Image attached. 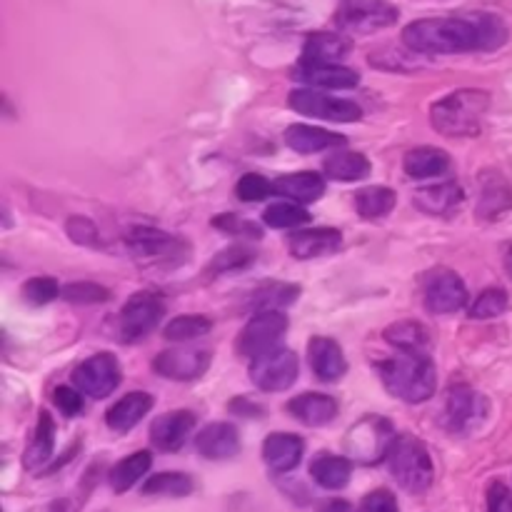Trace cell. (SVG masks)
<instances>
[{
    "label": "cell",
    "mask_w": 512,
    "mask_h": 512,
    "mask_svg": "<svg viewBox=\"0 0 512 512\" xmlns=\"http://www.w3.org/2000/svg\"><path fill=\"white\" fill-rule=\"evenodd\" d=\"M510 28L495 13L448 15L415 20L403 30V43L423 55L490 53L508 43Z\"/></svg>",
    "instance_id": "cell-1"
},
{
    "label": "cell",
    "mask_w": 512,
    "mask_h": 512,
    "mask_svg": "<svg viewBox=\"0 0 512 512\" xmlns=\"http://www.w3.org/2000/svg\"><path fill=\"white\" fill-rule=\"evenodd\" d=\"M378 375L385 390L405 403H425L438 388L435 365L430 355H395L378 363Z\"/></svg>",
    "instance_id": "cell-2"
},
{
    "label": "cell",
    "mask_w": 512,
    "mask_h": 512,
    "mask_svg": "<svg viewBox=\"0 0 512 512\" xmlns=\"http://www.w3.org/2000/svg\"><path fill=\"white\" fill-rule=\"evenodd\" d=\"M490 95L485 90H455L430 108V123L448 138H475L483 130Z\"/></svg>",
    "instance_id": "cell-3"
},
{
    "label": "cell",
    "mask_w": 512,
    "mask_h": 512,
    "mask_svg": "<svg viewBox=\"0 0 512 512\" xmlns=\"http://www.w3.org/2000/svg\"><path fill=\"white\" fill-rule=\"evenodd\" d=\"M390 475L400 483V488L408 493H425L433 485L435 468L425 443H420L413 435H403L395 440L388 453Z\"/></svg>",
    "instance_id": "cell-4"
},
{
    "label": "cell",
    "mask_w": 512,
    "mask_h": 512,
    "mask_svg": "<svg viewBox=\"0 0 512 512\" xmlns=\"http://www.w3.org/2000/svg\"><path fill=\"white\" fill-rule=\"evenodd\" d=\"M395 440H398V435H395L390 420L368 415V418H363L348 430V435H345V453H348V458L358 460V463L373 465L380 463V460H388V453L395 445Z\"/></svg>",
    "instance_id": "cell-5"
},
{
    "label": "cell",
    "mask_w": 512,
    "mask_h": 512,
    "mask_svg": "<svg viewBox=\"0 0 512 512\" xmlns=\"http://www.w3.org/2000/svg\"><path fill=\"white\" fill-rule=\"evenodd\" d=\"M125 243H128L130 255L143 265L173 268V265L185 263V258H188V245H185V240L155 228H133L128 233V238H125Z\"/></svg>",
    "instance_id": "cell-6"
},
{
    "label": "cell",
    "mask_w": 512,
    "mask_h": 512,
    "mask_svg": "<svg viewBox=\"0 0 512 512\" xmlns=\"http://www.w3.org/2000/svg\"><path fill=\"white\" fill-rule=\"evenodd\" d=\"M165 315L163 295L155 290H140L130 295L118 318V335L123 343H140L158 328L160 318Z\"/></svg>",
    "instance_id": "cell-7"
},
{
    "label": "cell",
    "mask_w": 512,
    "mask_h": 512,
    "mask_svg": "<svg viewBox=\"0 0 512 512\" xmlns=\"http://www.w3.org/2000/svg\"><path fill=\"white\" fill-rule=\"evenodd\" d=\"M400 13L388 0H345L340 5L335 23L345 33H375L398 23Z\"/></svg>",
    "instance_id": "cell-8"
},
{
    "label": "cell",
    "mask_w": 512,
    "mask_h": 512,
    "mask_svg": "<svg viewBox=\"0 0 512 512\" xmlns=\"http://www.w3.org/2000/svg\"><path fill=\"white\" fill-rule=\"evenodd\" d=\"M285 330H288V318L280 310L255 313L243 328V333H240L238 353L250 360L273 353V350L280 348Z\"/></svg>",
    "instance_id": "cell-9"
},
{
    "label": "cell",
    "mask_w": 512,
    "mask_h": 512,
    "mask_svg": "<svg viewBox=\"0 0 512 512\" xmlns=\"http://www.w3.org/2000/svg\"><path fill=\"white\" fill-rule=\"evenodd\" d=\"M288 103L295 113L308 115V118L330 120V123H355V120L363 118V110H360L358 103L345 98H333V95L320 93V90H293Z\"/></svg>",
    "instance_id": "cell-10"
},
{
    "label": "cell",
    "mask_w": 512,
    "mask_h": 512,
    "mask_svg": "<svg viewBox=\"0 0 512 512\" xmlns=\"http://www.w3.org/2000/svg\"><path fill=\"white\" fill-rule=\"evenodd\" d=\"M485 415H488V403L470 385L455 383L445 390L443 423L448 430H453V433H470V430H475L483 423Z\"/></svg>",
    "instance_id": "cell-11"
},
{
    "label": "cell",
    "mask_w": 512,
    "mask_h": 512,
    "mask_svg": "<svg viewBox=\"0 0 512 512\" xmlns=\"http://www.w3.org/2000/svg\"><path fill=\"white\" fill-rule=\"evenodd\" d=\"M425 308L435 315L458 313L468 305V288L450 268H435L423 275Z\"/></svg>",
    "instance_id": "cell-12"
},
{
    "label": "cell",
    "mask_w": 512,
    "mask_h": 512,
    "mask_svg": "<svg viewBox=\"0 0 512 512\" xmlns=\"http://www.w3.org/2000/svg\"><path fill=\"white\" fill-rule=\"evenodd\" d=\"M298 355L288 348H278L268 355H260L250 363V380L263 393H283L298 380Z\"/></svg>",
    "instance_id": "cell-13"
},
{
    "label": "cell",
    "mask_w": 512,
    "mask_h": 512,
    "mask_svg": "<svg viewBox=\"0 0 512 512\" xmlns=\"http://www.w3.org/2000/svg\"><path fill=\"white\" fill-rule=\"evenodd\" d=\"M73 385L88 398H108L120 385V365L115 355L98 353L73 370Z\"/></svg>",
    "instance_id": "cell-14"
},
{
    "label": "cell",
    "mask_w": 512,
    "mask_h": 512,
    "mask_svg": "<svg viewBox=\"0 0 512 512\" xmlns=\"http://www.w3.org/2000/svg\"><path fill=\"white\" fill-rule=\"evenodd\" d=\"M208 368L210 350L200 348H170L153 360L155 373L165 380H175V383H190V380L203 378Z\"/></svg>",
    "instance_id": "cell-15"
},
{
    "label": "cell",
    "mask_w": 512,
    "mask_h": 512,
    "mask_svg": "<svg viewBox=\"0 0 512 512\" xmlns=\"http://www.w3.org/2000/svg\"><path fill=\"white\" fill-rule=\"evenodd\" d=\"M195 430V415L190 410H173L165 413L150 425V440L163 453H178Z\"/></svg>",
    "instance_id": "cell-16"
},
{
    "label": "cell",
    "mask_w": 512,
    "mask_h": 512,
    "mask_svg": "<svg viewBox=\"0 0 512 512\" xmlns=\"http://www.w3.org/2000/svg\"><path fill=\"white\" fill-rule=\"evenodd\" d=\"M295 80L313 88H328V90H348L358 85V73L340 63H303L300 60L298 68L293 70Z\"/></svg>",
    "instance_id": "cell-17"
},
{
    "label": "cell",
    "mask_w": 512,
    "mask_h": 512,
    "mask_svg": "<svg viewBox=\"0 0 512 512\" xmlns=\"http://www.w3.org/2000/svg\"><path fill=\"white\" fill-rule=\"evenodd\" d=\"M308 360L315 378L323 383H338L348 373V360L343 348L333 338H313L308 343Z\"/></svg>",
    "instance_id": "cell-18"
},
{
    "label": "cell",
    "mask_w": 512,
    "mask_h": 512,
    "mask_svg": "<svg viewBox=\"0 0 512 512\" xmlns=\"http://www.w3.org/2000/svg\"><path fill=\"white\" fill-rule=\"evenodd\" d=\"M343 245V235L335 228H313V230H298L290 235L288 248L298 260H313L325 258V255L338 253Z\"/></svg>",
    "instance_id": "cell-19"
},
{
    "label": "cell",
    "mask_w": 512,
    "mask_h": 512,
    "mask_svg": "<svg viewBox=\"0 0 512 512\" xmlns=\"http://www.w3.org/2000/svg\"><path fill=\"white\" fill-rule=\"evenodd\" d=\"M195 448L208 460H230L240 453L238 428L230 423H210L195 438Z\"/></svg>",
    "instance_id": "cell-20"
},
{
    "label": "cell",
    "mask_w": 512,
    "mask_h": 512,
    "mask_svg": "<svg viewBox=\"0 0 512 512\" xmlns=\"http://www.w3.org/2000/svg\"><path fill=\"white\" fill-rule=\"evenodd\" d=\"M512 208V188L498 170H485L480 175V200L478 218L498 220Z\"/></svg>",
    "instance_id": "cell-21"
},
{
    "label": "cell",
    "mask_w": 512,
    "mask_h": 512,
    "mask_svg": "<svg viewBox=\"0 0 512 512\" xmlns=\"http://www.w3.org/2000/svg\"><path fill=\"white\" fill-rule=\"evenodd\" d=\"M288 410L308 428H323L333 423L338 415V400L323 393H305L290 400Z\"/></svg>",
    "instance_id": "cell-22"
},
{
    "label": "cell",
    "mask_w": 512,
    "mask_h": 512,
    "mask_svg": "<svg viewBox=\"0 0 512 512\" xmlns=\"http://www.w3.org/2000/svg\"><path fill=\"white\" fill-rule=\"evenodd\" d=\"M303 440L293 433H273L263 443V458L275 473H290L303 458Z\"/></svg>",
    "instance_id": "cell-23"
},
{
    "label": "cell",
    "mask_w": 512,
    "mask_h": 512,
    "mask_svg": "<svg viewBox=\"0 0 512 512\" xmlns=\"http://www.w3.org/2000/svg\"><path fill=\"white\" fill-rule=\"evenodd\" d=\"M285 143L293 148L295 153H320V150L343 148V135L333 133V130L318 128V125H290L285 130Z\"/></svg>",
    "instance_id": "cell-24"
},
{
    "label": "cell",
    "mask_w": 512,
    "mask_h": 512,
    "mask_svg": "<svg viewBox=\"0 0 512 512\" xmlns=\"http://www.w3.org/2000/svg\"><path fill=\"white\" fill-rule=\"evenodd\" d=\"M463 198V188H460L458 183H453V180H448V183L430 185V188L418 190L413 203L415 208L423 210V213L443 218V215H450L455 208H460V205H463Z\"/></svg>",
    "instance_id": "cell-25"
},
{
    "label": "cell",
    "mask_w": 512,
    "mask_h": 512,
    "mask_svg": "<svg viewBox=\"0 0 512 512\" xmlns=\"http://www.w3.org/2000/svg\"><path fill=\"white\" fill-rule=\"evenodd\" d=\"M150 408H153V398L148 393H128L105 413V423L115 433H128L150 413Z\"/></svg>",
    "instance_id": "cell-26"
},
{
    "label": "cell",
    "mask_w": 512,
    "mask_h": 512,
    "mask_svg": "<svg viewBox=\"0 0 512 512\" xmlns=\"http://www.w3.org/2000/svg\"><path fill=\"white\" fill-rule=\"evenodd\" d=\"M275 193H280L283 198H290L293 203L300 205L315 203V200L325 193V180L320 178V173H313V170L280 175V178L275 180Z\"/></svg>",
    "instance_id": "cell-27"
},
{
    "label": "cell",
    "mask_w": 512,
    "mask_h": 512,
    "mask_svg": "<svg viewBox=\"0 0 512 512\" xmlns=\"http://www.w3.org/2000/svg\"><path fill=\"white\" fill-rule=\"evenodd\" d=\"M385 340L405 355H428L430 353V330L415 320H400L385 330Z\"/></svg>",
    "instance_id": "cell-28"
},
{
    "label": "cell",
    "mask_w": 512,
    "mask_h": 512,
    "mask_svg": "<svg viewBox=\"0 0 512 512\" xmlns=\"http://www.w3.org/2000/svg\"><path fill=\"white\" fill-rule=\"evenodd\" d=\"M55 450V423L50 418V413H40L38 423H35L33 440H30L28 450H25L23 465L28 470H43L50 463Z\"/></svg>",
    "instance_id": "cell-29"
},
{
    "label": "cell",
    "mask_w": 512,
    "mask_h": 512,
    "mask_svg": "<svg viewBox=\"0 0 512 512\" xmlns=\"http://www.w3.org/2000/svg\"><path fill=\"white\" fill-rule=\"evenodd\" d=\"M353 43L335 33H313L305 40L303 63H340L350 53Z\"/></svg>",
    "instance_id": "cell-30"
},
{
    "label": "cell",
    "mask_w": 512,
    "mask_h": 512,
    "mask_svg": "<svg viewBox=\"0 0 512 512\" xmlns=\"http://www.w3.org/2000/svg\"><path fill=\"white\" fill-rule=\"evenodd\" d=\"M403 168L410 178H438L450 168V155L445 150L433 148V145H423V148H413L403 160Z\"/></svg>",
    "instance_id": "cell-31"
},
{
    "label": "cell",
    "mask_w": 512,
    "mask_h": 512,
    "mask_svg": "<svg viewBox=\"0 0 512 512\" xmlns=\"http://www.w3.org/2000/svg\"><path fill=\"white\" fill-rule=\"evenodd\" d=\"M310 475L315 483L325 490H343L350 483L353 475V465L348 458H340L333 453H320L318 458L310 463Z\"/></svg>",
    "instance_id": "cell-32"
},
{
    "label": "cell",
    "mask_w": 512,
    "mask_h": 512,
    "mask_svg": "<svg viewBox=\"0 0 512 512\" xmlns=\"http://www.w3.org/2000/svg\"><path fill=\"white\" fill-rule=\"evenodd\" d=\"M323 173L340 183H355L370 175V160L360 153H335L323 163Z\"/></svg>",
    "instance_id": "cell-33"
},
{
    "label": "cell",
    "mask_w": 512,
    "mask_h": 512,
    "mask_svg": "<svg viewBox=\"0 0 512 512\" xmlns=\"http://www.w3.org/2000/svg\"><path fill=\"white\" fill-rule=\"evenodd\" d=\"M150 465H153V458H150L148 450L128 455V458L120 460V463L110 470V488H113L115 493H128V490L133 488L135 483H140V478L148 473Z\"/></svg>",
    "instance_id": "cell-34"
},
{
    "label": "cell",
    "mask_w": 512,
    "mask_h": 512,
    "mask_svg": "<svg viewBox=\"0 0 512 512\" xmlns=\"http://www.w3.org/2000/svg\"><path fill=\"white\" fill-rule=\"evenodd\" d=\"M355 208L368 220L385 218L395 208V193L385 185H370V188H363L355 195Z\"/></svg>",
    "instance_id": "cell-35"
},
{
    "label": "cell",
    "mask_w": 512,
    "mask_h": 512,
    "mask_svg": "<svg viewBox=\"0 0 512 512\" xmlns=\"http://www.w3.org/2000/svg\"><path fill=\"white\" fill-rule=\"evenodd\" d=\"M300 295L298 285L288 283H268L258 290V293L250 298V308L255 313H265V310H280L285 305L295 303V298Z\"/></svg>",
    "instance_id": "cell-36"
},
{
    "label": "cell",
    "mask_w": 512,
    "mask_h": 512,
    "mask_svg": "<svg viewBox=\"0 0 512 512\" xmlns=\"http://www.w3.org/2000/svg\"><path fill=\"white\" fill-rule=\"evenodd\" d=\"M193 480L185 473H158L143 483V495H163V498H185L193 493Z\"/></svg>",
    "instance_id": "cell-37"
},
{
    "label": "cell",
    "mask_w": 512,
    "mask_h": 512,
    "mask_svg": "<svg viewBox=\"0 0 512 512\" xmlns=\"http://www.w3.org/2000/svg\"><path fill=\"white\" fill-rule=\"evenodd\" d=\"M210 328H213V323L205 315H180L165 325L163 335L165 340H173V343H190V340L210 333Z\"/></svg>",
    "instance_id": "cell-38"
},
{
    "label": "cell",
    "mask_w": 512,
    "mask_h": 512,
    "mask_svg": "<svg viewBox=\"0 0 512 512\" xmlns=\"http://www.w3.org/2000/svg\"><path fill=\"white\" fill-rule=\"evenodd\" d=\"M265 225L270 228H298L310 220V213L300 203L293 200H283V203H273L263 215Z\"/></svg>",
    "instance_id": "cell-39"
},
{
    "label": "cell",
    "mask_w": 512,
    "mask_h": 512,
    "mask_svg": "<svg viewBox=\"0 0 512 512\" xmlns=\"http://www.w3.org/2000/svg\"><path fill=\"white\" fill-rule=\"evenodd\" d=\"M508 305H510V298L503 288H488L473 300L468 313L473 320H490L503 315L505 310H508Z\"/></svg>",
    "instance_id": "cell-40"
},
{
    "label": "cell",
    "mask_w": 512,
    "mask_h": 512,
    "mask_svg": "<svg viewBox=\"0 0 512 512\" xmlns=\"http://www.w3.org/2000/svg\"><path fill=\"white\" fill-rule=\"evenodd\" d=\"M60 298L75 305H98V303H105V300H110V290L98 283H88V280H83V283L65 285V288L60 290Z\"/></svg>",
    "instance_id": "cell-41"
},
{
    "label": "cell",
    "mask_w": 512,
    "mask_h": 512,
    "mask_svg": "<svg viewBox=\"0 0 512 512\" xmlns=\"http://www.w3.org/2000/svg\"><path fill=\"white\" fill-rule=\"evenodd\" d=\"M255 260V253L245 245H233V248H225L223 253H218L213 258V263L208 265V275L228 273V270H240L245 265H250Z\"/></svg>",
    "instance_id": "cell-42"
},
{
    "label": "cell",
    "mask_w": 512,
    "mask_h": 512,
    "mask_svg": "<svg viewBox=\"0 0 512 512\" xmlns=\"http://www.w3.org/2000/svg\"><path fill=\"white\" fill-rule=\"evenodd\" d=\"M235 193H238V198L245 200V203H260V200H268L270 195L275 193V185L270 183L268 178H263V175L248 173L238 180Z\"/></svg>",
    "instance_id": "cell-43"
},
{
    "label": "cell",
    "mask_w": 512,
    "mask_h": 512,
    "mask_svg": "<svg viewBox=\"0 0 512 512\" xmlns=\"http://www.w3.org/2000/svg\"><path fill=\"white\" fill-rule=\"evenodd\" d=\"M60 290L63 288L53 278H48V275H43V278H30L23 285V300L28 305H48L58 298Z\"/></svg>",
    "instance_id": "cell-44"
},
{
    "label": "cell",
    "mask_w": 512,
    "mask_h": 512,
    "mask_svg": "<svg viewBox=\"0 0 512 512\" xmlns=\"http://www.w3.org/2000/svg\"><path fill=\"white\" fill-rule=\"evenodd\" d=\"M213 228L223 230V233L228 235H240V238H253V240L263 238V228H260L258 223H250V220L238 218V215H230V213L213 218Z\"/></svg>",
    "instance_id": "cell-45"
},
{
    "label": "cell",
    "mask_w": 512,
    "mask_h": 512,
    "mask_svg": "<svg viewBox=\"0 0 512 512\" xmlns=\"http://www.w3.org/2000/svg\"><path fill=\"white\" fill-rule=\"evenodd\" d=\"M53 400H55V408H58L65 418H75V415L83 413L85 408L83 393H80L78 388H58L53 393Z\"/></svg>",
    "instance_id": "cell-46"
},
{
    "label": "cell",
    "mask_w": 512,
    "mask_h": 512,
    "mask_svg": "<svg viewBox=\"0 0 512 512\" xmlns=\"http://www.w3.org/2000/svg\"><path fill=\"white\" fill-rule=\"evenodd\" d=\"M65 230H68V235L75 240V243L93 245V248H98V245H100L98 228H95V225L90 223L88 218H78V215H75V218L68 220Z\"/></svg>",
    "instance_id": "cell-47"
},
{
    "label": "cell",
    "mask_w": 512,
    "mask_h": 512,
    "mask_svg": "<svg viewBox=\"0 0 512 512\" xmlns=\"http://www.w3.org/2000/svg\"><path fill=\"white\" fill-rule=\"evenodd\" d=\"M358 512H400V508H398V500H395V495L390 493V490L380 488V490H373V493L365 495Z\"/></svg>",
    "instance_id": "cell-48"
},
{
    "label": "cell",
    "mask_w": 512,
    "mask_h": 512,
    "mask_svg": "<svg viewBox=\"0 0 512 512\" xmlns=\"http://www.w3.org/2000/svg\"><path fill=\"white\" fill-rule=\"evenodd\" d=\"M485 498H488V512H512V493L503 480H493Z\"/></svg>",
    "instance_id": "cell-49"
},
{
    "label": "cell",
    "mask_w": 512,
    "mask_h": 512,
    "mask_svg": "<svg viewBox=\"0 0 512 512\" xmlns=\"http://www.w3.org/2000/svg\"><path fill=\"white\" fill-rule=\"evenodd\" d=\"M228 408H230V413L240 415V418H260V415L265 413L263 405L253 403L250 398H235Z\"/></svg>",
    "instance_id": "cell-50"
},
{
    "label": "cell",
    "mask_w": 512,
    "mask_h": 512,
    "mask_svg": "<svg viewBox=\"0 0 512 512\" xmlns=\"http://www.w3.org/2000/svg\"><path fill=\"white\" fill-rule=\"evenodd\" d=\"M318 512H358L348 500H328V503L320 505Z\"/></svg>",
    "instance_id": "cell-51"
},
{
    "label": "cell",
    "mask_w": 512,
    "mask_h": 512,
    "mask_svg": "<svg viewBox=\"0 0 512 512\" xmlns=\"http://www.w3.org/2000/svg\"><path fill=\"white\" fill-rule=\"evenodd\" d=\"M505 270H508V275L512 278V245L505 248Z\"/></svg>",
    "instance_id": "cell-52"
}]
</instances>
